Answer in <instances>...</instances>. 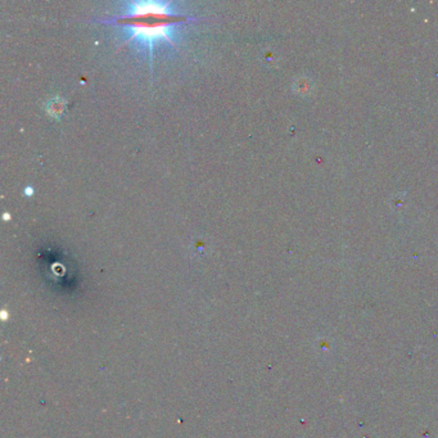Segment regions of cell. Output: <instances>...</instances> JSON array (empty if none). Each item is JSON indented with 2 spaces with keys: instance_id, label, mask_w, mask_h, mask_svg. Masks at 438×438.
<instances>
[{
  "instance_id": "3957f363",
  "label": "cell",
  "mask_w": 438,
  "mask_h": 438,
  "mask_svg": "<svg viewBox=\"0 0 438 438\" xmlns=\"http://www.w3.org/2000/svg\"><path fill=\"white\" fill-rule=\"evenodd\" d=\"M32 193H34V189H32L31 186H26V188H25V196L30 197L32 196Z\"/></svg>"
},
{
  "instance_id": "6da1fadb",
  "label": "cell",
  "mask_w": 438,
  "mask_h": 438,
  "mask_svg": "<svg viewBox=\"0 0 438 438\" xmlns=\"http://www.w3.org/2000/svg\"><path fill=\"white\" fill-rule=\"evenodd\" d=\"M170 6V2H129L126 3V14L115 17L113 22L126 26L130 34L126 43L138 40L147 45L152 60L155 43L166 40L175 44L173 42L174 25L188 20V17L178 16Z\"/></svg>"
},
{
  "instance_id": "7a4b0ae2",
  "label": "cell",
  "mask_w": 438,
  "mask_h": 438,
  "mask_svg": "<svg viewBox=\"0 0 438 438\" xmlns=\"http://www.w3.org/2000/svg\"><path fill=\"white\" fill-rule=\"evenodd\" d=\"M66 107V101L65 99L60 98V97H57V98H53L52 101L49 102V103L47 104V112L50 115V116L53 117H60L61 115L63 113V109H65Z\"/></svg>"
},
{
  "instance_id": "277c9868",
  "label": "cell",
  "mask_w": 438,
  "mask_h": 438,
  "mask_svg": "<svg viewBox=\"0 0 438 438\" xmlns=\"http://www.w3.org/2000/svg\"><path fill=\"white\" fill-rule=\"evenodd\" d=\"M3 219L4 220H8L9 219V214H7V212H6V214H4V216H3Z\"/></svg>"
}]
</instances>
